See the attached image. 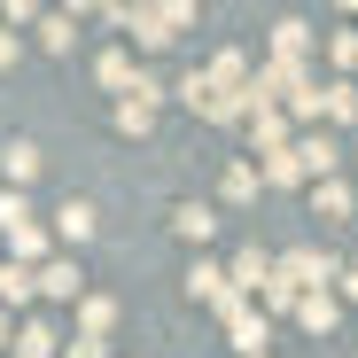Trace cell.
Listing matches in <instances>:
<instances>
[{
	"mask_svg": "<svg viewBox=\"0 0 358 358\" xmlns=\"http://www.w3.org/2000/svg\"><path fill=\"white\" fill-rule=\"evenodd\" d=\"M288 156H296V171H304V179H335V164H343L335 133H312V141H296Z\"/></svg>",
	"mask_w": 358,
	"mask_h": 358,
	"instance_id": "cell-1",
	"label": "cell"
},
{
	"mask_svg": "<svg viewBox=\"0 0 358 358\" xmlns=\"http://www.w3.org/2000/svg\"><path fill=\"white\" fill-rule=\"evenodd\" d=\"M226 327H234V350H250V358H265V343H273V327L250 312V304H226Z\"/></svg>",
	"mask_w": 358,
	"mask_h": 358,
	"instance_id": "cell-2",
	"label": "cell"
},
{
	"mask_svg": "<svg viewBox=\"0 0 358 358\" xmlns=\"http://www.w3.org/2000/svg\"><path fill=\"white\" fill-rule=\"evenodd\" d=\"M187 16H195V8H141V16H125V24H133V39H141V47H164V39H171V24H187Z\"/></svg>",
	"mask_w": 358,
	"mask_h": 358,
	"instance_id": "cell-3",
	"label": "cell"
},
{
	"mask_svg": "<svg viewBox=\"0 0 358 358\" xmlns=\"http://www.w3.org/2000/svg\"><path fill=\"white\" fill-rule=\"evenodd\" d=\"M171 226L187 234V242H210V234H218V210H210V203H179V210H171Z\"/></svg>",
	"mask_w": 358,
	"mask_h": 358,
	"instance_id": "cell-4",
	"label": "cell"
},
{
	"mask_svg": "<svg viewBox=\"0 0 358 358\" xmlns=\"http://www.w3.org/2000/svg\"><path fill=\"white\" fill-rule=\"evenodd\" d=\"M296 320H304V327H312V335H327V327H335V320H343V304H335V296H327V288H320V296H304V304H296Z\"/></svg>",
	"mask_w": 358,
	"mask_h": 358,
	"instance_id": "cell-5",
	"label": "cell"
},
{
	"mask_svg": "<svg viewBox=\"0 0 358 358\" xmlns=\"http://www.w3.org/2000/svg\"><path fill=\"white\" fill-rule=\"evenodd\" d=\"M31 280H39L47 296H78V265H71V257H47V265H39Z\"/></svg>",
	"mask_w": 358,
	"mask_h": 358,
	"instance_id": "cell-6",
	"label": "cell"
},
{
	"mask_svg": "<svg viewBox=\"0 0 358 358\" xmlns=\"http://www.w3.org/2000/svg\"><path fill=\"white\" fill-rule=\"evenodd\" d=\"M320 109L335 117V125H343V117H358V86H350V78H327V86H320Z\"/></svg>",
	"mask_w": 358,
	"mask_h": 358,
	"instance_id": "cell-7",
	"label": "cell"
},
{
	"mask_svg": "<svg viewBox=\"0 0 358 358\" xmlns=\"http://www.w3.org/2000/svg\"><path fill=\"white\" fill-rule=\"evenodd\" d=\"M55 234H63V242H86L94 234V203H63L55 210Z\"/></svg>",
	"mask_w": 358,
	"mask_h": 358,
	"instance_id": "cell-8",
	"label": "cell"
},
{
	"mask_svg": "<svg viewBox=\"0 0 358 358\" xmlns=\"http://www.w3.org/2000/svg\"><path fill=\"white\" fill-rule=\"evenodd\" d=\"M0 171H8V179H16V195H24V179L39 171V148H31V141H8V156H0Z\"/></svg>",
	"mask_w": 358,
	"mask_h": 358,
	"instance_id": "cell-9",
	"label": "cell"
},
{
	"mask_svg": "<svg viewBox=\"0 0 358 358\" xmlns=\"http://www.w3.org/2000/svg\"><path fill=\"white\" fill-rule=\"evenodd\" d=\"M31 265H0V304H31Z\"/></svg>",
	"mask_w": 358,
	"mask_h": 358,
	"instance_id": "cell-10",
	"label": "cell"
},
{
	"mask_svg": "<svg viewBox=\"0 0 358 358\" xmlns=\"http://www.w3.org/2000/svg\"><path fill=\"white\" fill-rule=\"evenodd\" d=\"M78 320H86V343H101L109 320H117V304H109V296H86V312H78Z\"/></svg>",
	"mask_w": 358,
	"mask_h": 358,
	"instance_id": "cell-11",
	"label": "cell"
},
{
	"mask_svg": "<svg viewBox=\"0 0 358 358\" xmlns=\"http://www.w3.org/2000/svg\"><path fill=\"white\" fill-rule=\"evenodd\" d=\"M304 47H312L304 24H280V31H273V55H280V63H288V55H304Z\"/></svg>",
	"mask_w": 358,
	"mask_h": 358,
	"instance_id": "cell-12",
	"label": "cell"
},
{
	"mask_svg": "<svg viewBox=\"0 0 358 358\" xmlns=\"http://www.w3.org/2000/svg\"><path fill=\"white\" fill-rule=\"evenodd\" d=\"M16 358H55V335H47V327H24V335H16Z\"/></svg>",
	"mask_w": 358,
	"mask_h": 358,
	"instance_id": "cell-13",
	"label": "cell"
},
{
	"mask_svg": "<svg viewBox=\"0 0 358 358\" xmlns=\"http://www.w3.org/2000/svg\"><path fill=\"white\" fill-rule=\"evenodd\" d=\"M250 195H257V171L234 164V171H226V203H250Z\"/></svg>",
	"mask_w": 358,
	"mask_h": 358,
	"instance_id": "cell-14",
	"label": "cell"
},
{
	"mask_svg": "<svg viewBox=\"0 0 358 358\" xmlns=\"http://www.w3.org/2000/svg\"><path fill=\"white\" fill-rule=\"evenodd\" d=\"M101 86H133V63H125V47H109V55H101Z\"/></svg>",
	"mask_w": 358,
	"mask_h": 358,
	"instance_id": "cell-15",
	"label": "cell"
},
{
	"mask_svg": "<svg viewBox=\"0 0 358 358\" xmlns=\"http://www.w3.org/2000/svg\"><path fill=\"white\" fill-rule=\"evenodd\" d=\"M8 226H31V203L8 187V195H0V234H8Z\"/></svg>",
	"mask_w": 358,
	"mask_h": 358,
	"instance_id": "cell-16",
	"label": "cell"
},
{
	"mask_svg": "<svg viewBox=\"0 0 358 358\" xmlns=\"http://www.w3.org/2000/svg\"><path fill=\"white\" fill-rule=\"evenodd\" d=\"M117 125H125V133H148V125H156V109H141V101H117Z\"/></svg>",
	"mask_w": 358,
	"mask_h": 358,
	"instance_id": "cell-17",
	"label": "cell"
},
{
	"mask_svg": "<svg viewBox=\"0 0 358 358\" xmlns=\"http://www.w3.org/2000/svg\"><path fill=\"white\" fill-rule=\"evenodd\" d=\"M39 39H47V47H55V55H63V47H71V39H78V31H71V16H47V24H39Z\"/></svg>",
	"mask_w": 358,
	"mask_h": 358,
	"instance_id": "cell-18",
	"label": "cell"
},
{
	"mask_svg": "<svg viewBox=\"0 0 358 358\" xmlns=\"http://www.w3.org/2000/svg\"><path fill=\"white\" fill-rule=\"evenodd\" d=\"M320 210H327V218H343V210H350V195H343V179H320Z\"/></svg>",
	"mask_w": 358,
	"mask_h": 358,
	"instance_id": "cell-19",
	"label": "cell"
},
{
	"mask_svg": "<svg viewBox=\"0 0 358 358\" xmlns=\"http://www.w3.org/2000/svg\"><path fill=\"white\" fill-rule=\"evenodd\" d=\"M335 63H358V31H335Z\"/></svg>",
	"mask_w": 358,
	"mask_h": 358,
	"instance_id": "cell-20",
	"label": "cell"
},
{
	"mask_svg": "<svg viewBox=\"0 0 358 358\" xmlns=\"http://www.w3.org/2000/svg\"><path fill=\"white\" fill-rule=\"evenodd\" d=\"M343 280H350V304H358V257H350V273H343Z\"/></svg>",
	"mask_w": 358,
	"mask_h": 358,
	"instance_id": "cell-21",
	"label": "cell"
},
{
	"mask_svg": "<svg viewBox=\"0 0 358 358\" xmlns=\"http://www.w3.org/2000/svg\"><path fill=\"white\" fill-rule=\"evenodd\" d=\"M0 335H8V320H0Z\"/></svg>",
	"mask_w": 358,
	"mask_h": 358,
	"instance_id": "cell-22",
	"label": "cell"
}]
</instances>
